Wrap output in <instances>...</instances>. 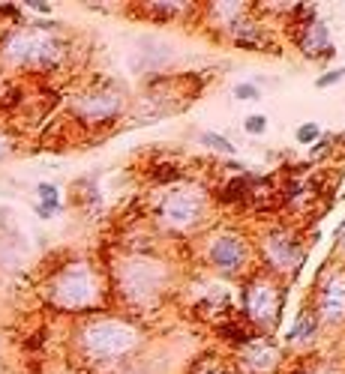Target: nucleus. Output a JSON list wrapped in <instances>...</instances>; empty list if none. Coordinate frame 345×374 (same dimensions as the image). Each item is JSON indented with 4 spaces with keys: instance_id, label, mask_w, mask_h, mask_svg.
I'll use <instances>...</instances> for the list:
<instances>
[{
    "instance_id": "4",
    "label": "nucleus",
    "mask_w": 345,
    "mask_h": 374,
    "mask_svg": "<svg viewBox=\"0 0 345 374\" xmlns=\"http://www.w3.org/2000/svg\"><path fill=\"white\" fill-rule=\"evenodd\" d=\"M118 111H120V96H114L108 90H93V93H85V96H78V99L72 102V114H76L81 123H87V126L106 123Z\"/></svg>"
},
{
    "instance_id": "10",
    "label": "nucleus",
    "mask_w": 345,
    "mask_h": 374,
    "mask_svg": "<svg viewBox=\"0 0 345 374\" xmlns=\"http://www.w3.org/2000/svg\"><path fill=\"white\" fill-rule=\"evenodd\" d=\"M123 291L132 299H141L150 294V266L144 261H132L127 270H123Z\"/></svg>"
},
{
    "instance_id": "1",
    "label": "nucleus",
    "mask_w": 345,
    "mask_h": 374,
    "mask_svg": "<svg viewBox=\"0 0 345 374\" xmlns=\"http://www.w3.org/2000/svg\"><path fill=\"white\" fill-rule=\"evenodd\" d=\"M64 55L66 45L51 27H13L0 39V63L13 69H48Z\"/></svg>"
},
{
    "instance_id": "6",
    "label": "nucleus",
    "mask_w": 345,
    "mask_h": 374,
    "mask_svg": "<svg viewBox=\"0 0 345 374\" xmlns=\"http://www.w3.org/2000/svg\"><path fill=\"white\" fill-rule=\"evenodd\" d=\"M246 305H249V315L258 324H270L276 317V308H279V296H276V287L270 282H253L249 285V294H246Z\"/></svg>"
},
{
    "instance_id": "3",
    "label": "nucleus",
    "mask_w": 345,
    "mask_h": 374,
    "mask_svg": "<svg viewBox=\"0 0 345 374\" xmlns=\"http://www.w3.org/2000/svg\"><path fill=\"white\" fill-rule=\"evenodd\" d=\"M135 341H139L135 329L129 324H123V320H111V317L87 320V324L78 329V347L85 350L90 359H99V362L129 354L135 347Z\"/></svg>"
},
{
    "instance_id": "9",
    "label": "nucleus",
    "mask_w": 345,
    "mask_h": 374,
    "mask_svg": "<svg viewBox=\"0 0 345 374\" xmlns=\"http://www.w3.org/2000/svg\"><path fill=\"white\" fill-rule=\"evenodd\" d=\"M276 359H279V350L270 345V341H265V338H249V347H246L244 362L253 371H270V368L276 366Z\"/></svg>"
},
{
    "instance_id": "5",
    "label": "nucleus",
    "mask_w": 345,
    "mask_h": 374,
    "mask_svg": "<svg viewBox=\"0 0 345 374\" xmlns=\"http://www.w3.org/2000/svg\"><path fill=\"white\" fill-rule=\"evenodd\" d=\"M204 201L195 192H177L162 204V219L171 224V228H192V224L202 219Z\"/></svg>"
},
{
    "instance_id": "13",
    "label": "nucleus",
    "mask_w": 345,
    "mask_h": 374,
    "mask_svg": "<svg viewBox=\"0 0 345 374\" xmlns=\"http://www.w3.org/2000/svg\"><path fill=\"white\" fill-rule=\"evenodd\" d=\"M202 144L211 150H219V153H232L234 150V144H228L223 135H213V132H202Z\"/></svg>"
},
{
    "instance_id": "7",
    "label": "nucleus",
    "mask_w": 345,
    "mask_h": 374,
    "mask_svg": "<svg viewBox=\"0 0 345 374\" xmlns=\"http://www.w3.org/2000/svg\"><path fill=\"white\" fill-rule=\"evenodd\" d=\"M244 261H246V249L237 237H223L211 245V264L219 266L223 273H237Z\"/></svg>"
},
{
    "instance_id": "11",
    "label": "nucleus",
    "mask_w": 345,
    "mask_h": 374,
    "mask_svg": "<svg viewBox=\"0 0 345 374\" xmlns=\"http://www.w3.org/2000/svg\"><path fill=\"white\" fill-rule=\"evenodd\" d=\"M267 254L274 258L276 266H288L300 258V245L295 240H288L286 233H274V237L267 240Z\"/></svg>"
},
{
    "instance_id": "14",
    "label": "nucleus",
    "mask_w": 345,
    "mask_h": 374,
    "mask_svg": "<svg viewBox=\"0 0 345 374\" xmlns=\"http://www.w3.org/2000/svg\"><path fill=\"white\" fill-rule=\"evenodd\" d=\"M265 126H267V117H265V114L246 117V132H249V135H261V132H265Z\"/></svg>"
},
{
    "instance_id": "17",
    "label": "nucleus",
    "mask_w": 345,
    "mask_h": 374,
    "mask_svg": "<svg viewBox=\"0 0 345 374\" xmlns=\"http://www.w3.org/2000/svg\"><path fill=\"white\" fill-rule=\"evenodd\" d=\"M234 96H237V99H255L258 90L253 87V84H237V87H234Z\"/></svg>"
},
{
    "instance_id": "2",
    "label": "nucleus",
    "mask_w": 345,
    "mask_h": 374,
    "mask_svg": "<svg viewBox=\"0 0 345 374\" xmlns=\"http://www.w3.org/2000/svg\"><path fill=\"white\" fill-rule=\"evenodd\" d=\"M48 299L64 312H81L99 299V279L90 264H66L55 273L48 285Z\"/></svg>"
},
{
    "instance_id": "15",
    "label": "nucleus",
    "mask_w": 345,
    "mask_h": 374,
    "mask_svg": "<svg viewBox=\"0 0 345 374\" xmlns=\"http://www.w3.org/2000/svg\"><path fill=\"white\" fill-rule=\"evenodd\" d=\"M318 138V126L316 123H307V126H300L297 129V141L300 144H309V141H316Z\"/></svg>"
},
{
    "instance_id": "16",
    "label": "nucleus",
    "mask_w": 345,
    "mask_h": 374,
    "mask_svg": "<svg viewBox=\"0 0 345 374\" xmlns=\"http://www.w3.org/2000/svg\"><path fill=\"white\" fill-rule=\"evenodd\" d=\"M345 78V69H337V72H328L324 78H318L316 81V87H330V84H337V81H342Z\"/></svg>"
},
{
    "instance_id": "20",
    "label": "nucleus",
    "mask_w": 345,
    "mask_h": 374,
    "mask_svg": "<svg viewBox=\"0 0 345 374\" xmlns=\"http://www.w3.org/2000/svg\"><path fill=\"white\" fill-rule=\"evenodd\" d=\"M211 374H225V371H211Z\"/></svg>"
},
{
    "instance_id": "12",
    "label": "nucleus",
    "mask_w": 345,
    "mask_h": 374,
    "mask_svg": "<svg viewBox=\"0 0 345 374\" xmlns=\"http://www.w3.org/2000/svg\"><path fill=\"white\" fill-rule=\"evenodd\" d=\"M36 195H39V204L36 207H43V210H48L51 216L64 207L60 204V192H57V186H51V183H39L36 186Z\"/></svg>"
},
{
    "instance_id": "19",
    "label": "nucleus",
    "mask_w": 345,
    "mask_h": 374,
    "mask_svg": "<svg viewBox=\"0 0 345 374\" xmlns=\"http://www.w3.org/2000/svg\"><path fill=\"white\" fill-rule=\"evenodd\" d=\"M9 153H13V141H9V135L0 129V159H6Z\"/></svg>"
},
{
    "instance_id": "18",
    "label": "nucleus",
    "mask_w": 345,
    "mask_h": 374,
    "mask_svg": "<svg viewBox=\"0 0 345 374\" xmlns=\"http://www.w3.org/2000/svg\"><path fill=\"white\" fill-rule=\"evenodd\" d=\"M24 6H30L39 15H51V3H45V0H30V3H24Z\"/></svg>"
},
{
    "instance_id": "8",
    "label": "nucleus",
    "mask_w": 345,
    "mask_h": 374,
    "mask_svg": "<svg viewBox=\"0 0 345 374\" xmlns=\"http://www.w3.org/2000/svg\"><path fill=\"white\" fill-rule=\"evenodd\" d=\"M321 315H324V320H330V324H342L345 320V275H333V279L324 285Z\"/></svg>"
}]
</instances>
